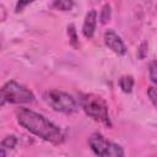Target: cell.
<instances>
[{"label": "cell", "mask_w": 157, "mask_h": 157, "mask_svg": "<svg viewBox=\"0 0 157 157\" xmlns=\"http://www.w3.org/2000/svg\"><path fill=\"white\" fill-rule=\"evenodd\" d=\"M16 118L21 126L45 141L52 144H61L64 141L61 129L39 113L27 108H18L16 110Z\"/></svg>", "instance_id": "obj_1"}, {"label": "cell", "mask_w": 157, "mask_h": 157, "mask_svg": "<svg viewBox=\"0 0 157 157\" xmlns=\"http://www.w3.org/2000/svg\"><path fill=\"white\" fill-rule=\"evenodd\" d=\"M80 104L82 109L85 110V113L90 115L92 119L110 126V120L108 115V105L101 96L92 94V93L81 94Z\"/></svg>", "instance_id": "obj_2"}, {"label": "cell", "mask_w": 157, "mask_h": 157, "mask_svg": "<svg viewBox=\"0 0 157 157\" xmlns=\"http://www.w3.org/2000/svg\"><path fill=\"white\" fill-rule=\"evenodd\" d=\"M34 101V94L23 85L11 80L7 81L1 88V105L5 102L21 104V103H31Z\"/></svg>", "instance_id": "obj_3"}, {"label": "cell", "mask_w": 157, "mask_h": 157, "mask_svg": "<svg viewBox=\"0 0 157 157\" xmlns=\"http://www.w3.org/2000/svg\"><path fill=\"white\" fill-rule=\"evenodd\" d=\"M43 98L56 112L70 114L77 110V102L66 92L59 90H49L43 94Z\"/></svg>", "instance_id": "obj_4"}, {"label": "cell", "mask_w": 157, "mask_h": 157, "mask_svg": "<svg viewBox=\"0 0 157 157\" xmlns=\"http://www.w3.org/2000/svg\"><path fill=\"white\" fill-rule=\"evenodd\" d=\"M104 43L105 45L112 50L114 52L115 54L118 55H124L126 53V47L124 44V42L121 40V38L113 31V29H108L104 32Z\"/></svg>", "instance_id": "obj_5"}, {"label": "cell", "mask_w": 157, "mask_h": 157, "mask_svg": "<svg viewBox=\"0 0 157 157\" xmlns=\"http://www.w3.org/2000/svg\"><path fill=\"white\" fill-rule=\"evenodd\" d=\"M96 23H97V11L96 10H90L86 13L83 26H82V33L86 38H92L94 34L96 29Z\"/></svg>", "instance_id": "obj_6"}, {"label": "cell", "mask_w": 157, "mask_h": 157, "mask_svg": "<svg viewBox=\"0 0 157 157\" xmlns=\"http://www.w3.org/2000/svg\"><path fill=\"white\" fill-rule=\"evenodd\" d=\"M108 142L109 141H107L105 139H104V136L102 135V134H99V132H93L91 136H90V139H88V145H90V147H91V150L96 153V156H101V153L104 151V148L107 147V145H108Z\"/></svg>", "instance_id": "obj_7"}, {"label": "cell", "mask_w": 157, "mask_h": 157, "mask_svg": "<svg viewBox=\"0 0 157 157\" xmlns=\"http://www.w3.org/2000/svg\"><path fill=\"white\" fill-rule=\"evenodd\" d=\"M99 157H124V151L119 145L114 142H108L107 147L104 148V151L101 153Z\"/></svg>", "instance_id": "obj_8"}, {"label": "cell", "mask_w": 157, "mask_h": 157, "mask_svg": "<svg viewBox=\"0 0 157 157\" xmlns=\"http://www.w3.org/2000/svg\"><path fill=\"white\" fill-rule=\"evenodd\" d=\"M119 86L121 88L123 92L125 93H130L132 87H134V78L131 76H123L119 80Z\"/></svg>", "instance_id": "obj_9"}, {"label": "cell", "mask_w": 157, "mask_h": 157, "mask_svg": "<svg viewBox=\"0 0 157 157\" xmlns=\"http://www.w3.org/2000/svg\"><path fill=\"white\" fill-rule=\"evenodd\" d=\"M110 15H112V10H110V5L109 4H104L102 10H101V15H99V20L101 23H107L110 20Z\"/></svg>", "instance_id": "obj_10"}, {"label": "cell", "mask_w": 157, "mask_h": 157, "mask_svg": "<svg viewBox=\"0 0 157 157\" xmlns=\"http://www.w3.org/2000/svg\"><path fill=\"white\" fill-rule=\"evenodd\" d=\"M67 34H69V39H70L71 45L74 48H77L78 47V38H77L76 29H75V26L74 25H69L67 26Z\"/></svg>", "instance_id": "obj_11"}, {"label": "cell", "mask_w": 157, "mask_h": 157, "mask_svg": "<svg viewBox=\"0 0 157 157\" xmlns=\"http://www.w3.org/2000/svg\"><path fill=\"white\" fill-rule=\"evenodd\" d=\"M53 5H54L58 10L69 11V10H71V7L74 6V2L70 1V0H59V1H54Z\"/></svg>", "instance_id": "obj_12"}, {"label": "cell", "mask_w": 157, "mask_h": 157, "mask_svg": "<svg viewBox=\"0 0 157 157\" xmlns=\"http://www.w3.org/2000/svg\"><path fill=\"white\" fill-rule=\"evenodd\" d=\"M17 144V139L15 135H9L6 137H4V140L1 141V147L4 148H13Z\"/></svg>", "instance_id": "obj_13"}, {"label": "cell", "mask_w": 157, "mask_h": 157, "mask_svg": "<svg viewBox=\"0 0 157 157\" xmlns=\"http://www.w3.org/2000/svg\"><path fill=\"white\" fill-rule=\"evenodd\" d=\"M148 76L150 80L157 85V60H152L148 65Z\"/></svg>", "instance_id": "obj_14"}, {"label": "cell", "mask_w": 157, "mask_h": 157, "mask_svg": "<svg viewBox=\"0 0 157 157\" xmlns=\"http://www.w3.org/2000/svg\"><path fill=\"white\" fill-rule=\"evenodd\" d=\"M147 96H148L150 101L152 102V104L157 108V88H156V87H148V90H147Z\"/></svg>", "instance_id": "obj_15"}, {"label": "cell", "mask_w": 157, "mask_h": 157, "mask_svg": "<svg viewBox=\"0 0 157 157\" xmlns=\"http://www.w3.org/2000/svg\"><path fill=\"white\" fill-rule=\"evenodd\" d=\"M147 42H142L137 49V56L139 59H144L146 55H147Z\"/></svg>", "instance_id": "obj_16"}, {"label": "cell", "mask_w": 157, "mask_h": 157, "mask_svg": "<svg viewBox=\"0 0 157 157\" xmlns=\"http://www.w3.org/2000/svg\"><path fill=\"white\" fill-rule=\"evenodd\" d=\"M27 5H29V1H26V2L20 1V2H17V5H16V11L22 10V7H23V6H27Z\"/></svg>", "instance_id": "obj_17"}, {"label": "cell", "mask_w": 157, "mask_h": 157, "mask_svg": "<svg viewBox=\"0 0 157 157\" xmlns=\"http://www.w3.org/2000/svg\"><path fill=\"white\" fill-rule=\"evenodd\" d=\"M0 153H1V157H5V156H6V153H5V148H4V147H1Z\"/></svg>", "instance_id": "obj_18"}]
</instances>
